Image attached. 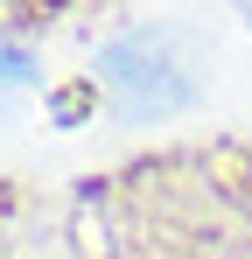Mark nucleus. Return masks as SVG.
<instances>
[{
  "instance_id": "nucleus-1",
  "label": "nucleus",
  "mask_w": 252,
  "mask_h": 259,
  "mask_svg": "<svg viewBox=\"0 0 252 259\" xmlns=\"http://www.w3.org/2000/svg\"><path fill=\"white\" fill-rule=\"evenodd\" d=\"M98 70H105V91L119 98V112H133V119H154V112H175L196 98V56L175 28L119 35Z\"/></svg>"
}]
</instances>
